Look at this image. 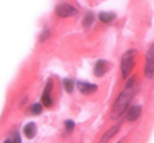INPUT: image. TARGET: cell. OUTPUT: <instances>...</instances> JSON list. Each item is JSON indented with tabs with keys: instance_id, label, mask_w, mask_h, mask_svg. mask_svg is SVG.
Listing matches in <instances>:
<instances>
[{
	"instance_id": "12",
	"label": "cell",
	"mask_w": 154,
	"mask_h": 143,
	"mask_svg": "<svg viewBox=\"0 0 154 143\" xmlns=\"http://www.w3.org/2000/svg\"><path fill=\"white\" fill-rule=\"evenodd\" d=\"M98 19L103 22V24H111V22L116 19V14H115V12L103 10V12H98Z\"/></svg>"
},
{
	"instance_id": "17",
	"label": "cell",
	"mask_w": 154,
	"mask_h": 143,
	"mask_svg": "<svg viewBox=\"0 0 154 143\" xmlns=\"http://www.w3.org/2000/svg\"><path fill=\"white\" fill-rule=\"evenodd\" d=\"M50 34H51V31H50V28H45L41 33H39V36H38V43H45L46 39L50 38Z\"/></svg>"
},
{
	"instance_id": "8",
	"label": "cell",
	"mask_w": 154,
	"mask_h": 143,
	"mask_svg": "<svg viewBox=\"0 0 154 143\" xmlns=\"http://www.w3.org/2000/svg\"><path fill=\"white\" fill-rule=\"evenodd\" d=\"M77 89L82 95H93L96 90H98V85L96 83H91V82H77Z\"/></svg>"
},
{
	"instance_id": "5",
	"label": "cell",
	"mask_w": 154,
	"mask_h": 143,
	"mask_svg": "<svg viewBox=\"0 0 154 143\" xmlns=\"http://www.w3.org/2000/svg\"><path fill=\"white\" fill-rule=\"evenodd\" d=\"M140 116H142V106L134 104V106H130V107L127 109V112L123 114V119H125L127 123H135Z\"/></svg>"
},
{
	"instance_id": "16",
	"label": "cell",
	"mask_w": 154,
	"mask_h": 143,
	"mask_svg": "<svg viewBox=\"0 0 154 143\" xmlns=\"http://www.w3.org/2000/svg\"><path fill=\"white\" fill-rule=\"evenodd\" d=\"M63 128H65V135H69V133H72L75 130V123L72 121V119H65L63 121Z\"/></svg>"
},
{
	"instance_id": "13",
	"label": "cell",
	"mask_w": 154,
	"mask_h": 143,
	"mask_svg": "<svg viewBox=\"0 0 154 143\" xmlns=\"http://www.w3.org/2000/svg\"><path fill=\"white\" fill-rule=\"evenodd\" d=\"M62 85H63V90H65L67 94H72L77 87V82L74 78H63V80H62Z\"/></svg>"
},
{
	"instance_id": "11",
	"label": "cell",
	"mask_w": 154,
	"mask_h": 143,
	"mask_svg": "<svg viewBox=\"0 0 154 143\" xmlns=\"http://www.w3.org/2000/svg\"><path fill=\"white\" fill-rule=\"evenodd\" d=\"M94 21H96V14L91 12V10H88L86 14H84V17H82V29L84 31H89V29L93 28Z\"/></svg>"
},
{
	"instance_id": "9",
	"label": "cell",
	"mask_w": 154,
	"mask_h": 143,
	"mask_svg": "<svg viewBox=\"0 0 154 143\" xmlns=\"http://www.w3.org/2000/svg\"><path fill=\"white\" fill-rule=\"evenodd\" d=\"M118 130H120V123H116V124H113L111 128H108V130L103 133V136L99 138V142H98V143H110V142H111V138H113L116 133H118Z\"/></svg>"
},
{
	"instance_id": "3",
	"label": "cell",
	"mask_w": 154,
	"mask_h": 143,
	"mask_svg": "<svg viewBox=\"0 0 154 143\" xmlns=\"http://www.w3.org/2000/svg\"><path fill=\"white\" fill-rule=\"evenodd\" d=\"M79 14L75 5L72 4H67V2H62V4H57L55 5V16L60 17V19H67V17H75Z\"/></svg>"
},
{
	"instance_id": "15",
	"label": "cell",
	"mask_w": 154,
	"mask_h": 143,
	"mask_svg": "<svg viewBox=\"0 0 154 143\" xmlns=\"http://www.w3.org/2000/svg\"><path fill=\"white\" fill-rule=\"evenodd\" d=\"M43 107L45 106L41 104V102H33V104L29 106V112H31L33 116H38V114L43 112Z\"/></svg>"
},
{
	"instance_id": "14",
	"label": "cell",
	"mask_w": 154,
	"mask_h": 143,
	"mask_svg": "<svg viewBox=\"0 0 154 143\" xmlns=\"http://www.w3.org/2000/svg\"><path fill=\"white\" fill-rule=\"evenodd\" d=\"M4 143H21V133L17 131V130H14V131L4 140Z\"/></svg>"
},
{
	"instance_id": "4",
	"label": "cell",
	"mask_w": 154,
	"mask_h": 143,
	"mask_svg": "<svg viewBox=\"0 0 154 143\" xmlns=\"http://www.w3.org/2000/svg\"><path fill=\"white\" fill-rule=\"evenodd\" d=\"M154 75V43L151 44V48L146 53V63H144V77L152 78Z\"/></svg>"
},
{
	"instance_id": "2",
	"label": "cell",
	"mask_w": 154,
	"mask_h": 143,
	"mask_svg": "<svg viewBox=\"0 0 154 143\" xmlns=\"http://www.w3.org/2000/svg\"><path fill=\"white\" fill-rule=\"evenodd\" d=\"M135 58H137V50L135 48H130L127 50L120 58V73L122 78L127 80V78L132 77V72L135 68Z\"/></svg>"
},
{
	"instance_id": "6",
	"label": "cell",
	"mask_w": 154,
	"mask_h": 143,
	"mask_svg": "<svg viewBox=\"0 0 154 143\" xmlns=\"http://www.w3.org/2000/svg\"><path fill=\"white\" fill-rule=\"evenodd\" d=\"M51 89H53V82H51V80H46V85H45L43 94H41V104H43L45 107H51V106H53Z\"/></svg>"
},
{
	"instance_id": "1",
	"label": "cell",
	"mask_w": 154,
	"mask_h": 143,
	"mask_svg": "<svg viewBox=\"0 0 154 143\" xmlns=\"http://www.w3.org/2000/svg\"><path fill=\"white\" fill-rule=\"evenodd\" d=\"M140 90V83L137 82L135 77H130L125 80V87L120 90V94L116 95L115 102L111 106V118H122L127 112V109L132 106V101L135 97V94Z\"/></svg>"
},
{
	"instance_id": "10",
	"label": "cell",
	"mask_w": 154,
	"mask_h": 143,
	"mask_svg": "<svg viewBox=\"0 0 154 143\" xmlns=\"http://www.w3.org/2000/svg\"><path fill=\"white\" fill-rule=\"evenodd\" d=\"M36 133H38V126H36V123L29 121L24 124V128H22V135L28 138V140H33L34 136H36Z\"/></svg>"
},
{
	"instance_id": "18",
	"label": "cell",
	"mask_w": 154,
	"mask_h": 143,
	"mask_svg": "<svg viewBox=\"0 0 154 143\" xmlns=\"http://www.w3.org/2000/svg\"><path fill=\"white\" fill-rule=\"evenodd\" d=\"M116 143H123V142H116Z\"/></svg>"
},
{
	"instance_id": "7",
	"label": "cell",
	"mask_w": 154,
	"mask_h": 143,
	"mask_svg": "<svg viewBox=\"0 0 154 143\" xmlns=\"http://www.w3.org/2000/svg\"><path fill=\"white\" fill-rule=\"evenodd\" d=\"M108 70H110V63H108L106 60H98L96 63H94V66H93L94 77H98V78L105 77L106 73H108Z\"/></svg>"
}]
</instances>
